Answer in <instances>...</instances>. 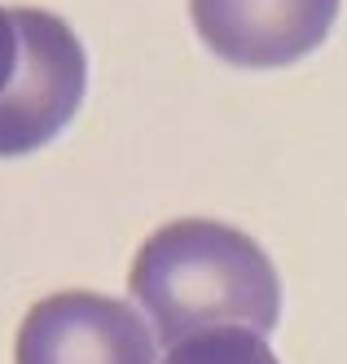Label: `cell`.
Returning a JSON list of instances; mask_svg holds the SVG:
<instances>
[{"label":"cell","instance_id":"6da1fadb","mask_svg":"<svg viewBox=\"0 0 347 364\" xmlns=\"http://www.w3.org/2000/svg\"><path fill=\"white\" fill-rule=\"evenodd\" d=\"M137 299L167 347L207 329L269 333L281 316V281L255 237L220 220H176L132 259Z\"/></svg>","mask_w":347,"mask_h":364},{"label":"cell","instance_id":"7a4b0ae2","mask_svg":"<svg viewBox=\"0 0 347 364\" xmlns=\"http://www.w3.org/2000/svg\"><path fill=\"white\" fill-rule=\"evenodd\" d=\"M18 31V62L9 84L0 88V154L40 149L62 132L79 110L88 84L84 44L58 14L48 9H9Z\"/></svg>","mask_w":347,"mask_h":364},{"label":"cell","instance_id":"3957f363","mask_svg":"<svg viewBox=\"0 0 347 364\" xmlns=\"http://www.w3.org/2000/svg\"><path fill=\"white\" fill-rule=\"evenodd\" d=\"M18 364H154V333L137 307L93 290L36 303L18 329Z\"/></svg>","mask_w":347,"mask_h":364},{"label":"cell","instance_id":"277c9868","mask_svg":"<svg viewBox=\"0 0 347 364\" xmlns=\"http://www.w3.org/2000/svg\"><path fill=\"white\" fill-rule=\"evenodd\" d=\"M194 27L216 58L233 66H290L321 44L338 0H190Z\"/></svg>","mask_w":347,"mask_h":364},{"label":"cell","instance_id":"5b68a950","mask_svg":"<svg viewBox=\"0 0 347 364\" xmlns=\"http://www.w3.org/2000/svg\"><path fill=\"white\" fill-rule=\"evenodd\" d=\"M163 364H281V360L259 333L229 325V329H207V333H194L185 343L167 347Z\"/></svg>","mask_w":347,"mask_h":364},{"label":"cell","instance_id":"8992f818","mask_svg":"<svg viewBox=\"0 0 347 364\" xmlns=\"http://www.w3.org/2000/svg\"><path fill=\"white\" fill-rule=\"evenodd\" d=\"M14 62H18V31H14V18H9V9H0V88L9 84Z\"/></svg>","mask_w":347,"mask_h":364}]
</instances>
